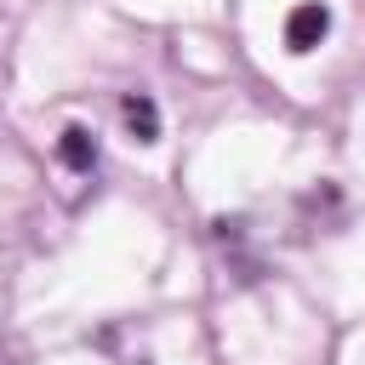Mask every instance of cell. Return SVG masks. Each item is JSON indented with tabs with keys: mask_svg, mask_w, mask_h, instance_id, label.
Listing matches in <instances>:
<instances>
[{
	"mask_svg": "<svg viewBox=\"0 0 365 365\" xmlns=\"http://www.w3.org/2000/svg\"><path fill=\"white\" fill-rule=\"evenodd\" d=\"M120 114H125V125L137 131V143H160V108H154V97L125 91V97H120Z\"/></svg>",
	"mask_w": 365,
	"mask_h": 365,
	"instance_id": "2",
	"label": "cell"
},
{
	"mask_svg": "<svg viewBox=\"0 0 365 365\" xmlns=\"http://www.w3.org/2000/svg\"><path fill=\"white\" fill-rule=\"evenodd\" d=\"M57 154H63L68 171H97V137H91L86 125H68V131L57 137Z\"/></svg>",
	"mask_w": 365,
	"mask_h": 365,
	"instance_id": "3",
	"label": "cell"
},
{
	"mask_svg": "<svg viewBox=\"0 0 365 365\" xmlns=\"http://www.w3.org/2000/svg\"><path fill=\"white\" fill-rule=\"evenodd\" d=\"M325 34H331V11H325L319 0H302V6L285 17V46H291V51H314Z\"/></svg>",
	"mask_w": 365,
	"mask_h": 365,
	"instance_id": "1",
	"label": "cell"
}]
</instances>
